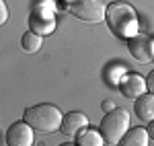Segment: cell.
<instances>
[{
    "label": "cell",
    "mask_w": 154,
    "mask_h": 146,
    "mask_svg": "<svg viewBox=\"0 0 154 146\" xmlns=\"http://www.w3.org/2000/svg\"><path fill=\"white\" fill-rule=\"evenodd\" d=\"M105 21L109 23V29L117 37H130L138 35V12L128 2H111L107 6Z\"/></svg>",
    "instance_id": "6da1fadb"
},
{
    "label": "cell",
    "mask_w": 154,
    "mask_h": 146,
    "mask_svg": "<svg viewBox=\"0 0 154 146\" xmlns=\"http://www.w3.org/2000/svg\"><path fill=\"white\" fill-rule=\"evenodd\" d=\"M23 120L35 132H41V134H51L62 128V122H64V113L51 105V103H39V105H31L25 109Z\"/></svg>",
    "instance_id": "7a4b0ae2"
},
{
    "label": "cell",
    "mask_w": 154,
    "mask_h": 146,
    "mask_svg": "<svg viewBox=\"0 0 154 146\" xmlns=\"http://www.w3.org/2000/svg\"><path fill=\"white\" fill-rule=\"evenodd\" d=\"M130 130V113L125 109H115L103 115L99 123V132L107 144H119V140Z\"/></svg>",
    "instance_id": "3957f363"
},
{
    "label": "cell",
    "mask_w": 154,
    "mask_h": 146,
    "mask_svg": "<svg viewBox=\"0 0 154 146\" xmlns=\"http://www.w3.org/2000/svg\"><path fill=\"white\" fill-rule=\"evenodd\" d=\"M68 11L84 23H101L107 17V6L99 0H72Z\"/></svg>",
    "instance_id": "277c9868"
},
{
    "label": "cell",
    "mask_w": 154,
    "mask_h": 146,
    "mask_svg": "<svg viewBox=\"0 0 154 146\" xmlns=\"http://www.w3.org/2000/svg\"><path fill=\"white\" fill-rule=\"evenodd\" d=\"M29 31H33L37 35L45 37V35H51L56 31V14L51 8L48 6H39L35 11L29 14Z\"/></svg>",
    "instance_id": "5b68a950"
},
{
    "label": "cell",
    "mask_w": 154,
    "mask_h": 146,
    "mask_svg": "<svg viewBox=\"0 0 154 146\" xmlns=\"http://www.w3.org/2000/svg\"><path fill=\"white\" fill-rule=\"evenodd\" d=\"M6 146H33L35 142V134H33V128L25 122H14L8 126L6 130Z\"/></svg>",
    "instance_id": "8992f818"
},
{
    "label": "cell",
    "mask_w": 154,
    "mask_h": 146,
    "mask_svg": "<svg viewBox=\"0 0 154 146\" xmlns=\"http://www.w3.org/2000/svg\"><path fill=\"white\" fill-rule=\"evenodd\" d=\"M128 49L134 56V60H138L140 64H146V62L154 60V41L148 39L144 33H138L128 39Z\"/></svg>",
    "instance_id": "52a82bcc"
},
{
    "label": "cell",
    "mask_w": 154,
    "mask_h": 146,
    "mask_svg": "<svg viewBox=\"0 0 154 146\" xmlns=\"http://www.w3.org/2000/svg\"><path fill=\"white\" fill-rule=\"evenodd\" d=\"M119 89H121L123 97L138 99L148 91V85H146V78H144V76H140L138 72H130L119 80Z\"/></svg>",
    "instance_id": "ba28073f"
},
{
    "label": "cell",
    "mask_w": 154,
    "mask_h": 146,
    "mask_svg": "<svg viewBox=\"0 0 154 146\" xmlns=\"http://www.w3.org/2000/svg\"><path fill=\"white\" fill-rule=\"evenodd\" d=\"M88 128V117L84 115L82 111H70L64 115V122L60 132L66 136V138H78V134Z\"/></svg>",
    "instance_id": "9c48e42d"
},
{
    "label": "cell",
    "mask_w": 154,
    "mask_h": 146,
    "mask_svg": "<svg viewBox=\"0 0 154 146\" xmlns=\"http://www.w3.org/2000/svg\"><path fill=\"white\" fill-rule=\"evenodd\" d=\"M134 113H136V117L138 120H142V122H152L154 120V95L152 93H144L142 97L136 99V103H134Z\"/></svg>",
    "instance_id": "30bf717a"
},
{
    "label": "cell",
    "mask_w": 154,
    "mask_h": 146,
    "mask_svg": "<svg viewBox=\"0 0 154 146\" xmlns=\"http://www.w3.org/2000/svg\"><path fill=\"white\" fill-rule=\"evenodd\" d=\"M148 144H150L148 128H130L128 134L119 140L117 146H148Z\"/></svg>",
    "instance_id": "8fae6325"
},
{
    "label": "cell",
    "mask_w": 154,
    "mask_h": 146,
    "mask_svg": "<svg viewBox=\"0 0 154 146\" xmlns=\"http://www.w3.org/2000/svg\"><path fill=\"white\" fill-rule=\"evenodd\" d=\"M103 136H101V132L99 130H91V128H86V130H82L80 134H78V138H76V144L78 146H103Z\"/></svg>",
    "instance_id": "7c38bea8"
},
{
    "label": "cell",
    "mask_w": 154,
    "mask_h": 146,
    "mask_svg": "<svg viewBox=\"0 0 154 146\" xmlns=\"http://www.w3.org/2000/svg\"><path fill=\"white\" fill-rule=\"evenodd\" d=\"M41 43H43V39L41 35H37L33 31H27L23 37H21V48L27 51V54H35L41 49Z\"/></svg>",
    "instance_id": "4fadbf2b"
},
{
    "label": "cell",
    "mask_w": 154,
    "mask_h": 146,
    "mask_svg": "<svg viewBox=\"0 0 154 146\" xmlns=\"http://www.w3.org/2000/svg\"><path fill=\"white\" fill-rule=\"evenodd\" d=\"M6 21H8V6H6L4 0H0V23L4 25Z\"/></svg>",
    "instance_id": "5bb4252c"
},
{
    "label": "cell",
    "mask_w": 154,
    "mask_h": 146,
    "mask_svg": "<svg viewBox=\"0 0 154 146\" xmlns=\"http://www.w3.org/2000/svg\"><path fill=\"white\" fill-rule=\"evenodd\" d=\"M146 85H148V91L154 95V70H150V74L146 76Z\"/></svg>",
    "instance_id": "9a60e30c"
},
{
    "label": "cell",
    "mask_w": 154,
    "mask_h": 146,
    "mask_svg": "<svg viewBox=\"0 0 154 146\" xmlns=\"http://www.w3.org/2000/svg\"><path fill=\"white\" fill-rule=\"evenodd\" d=\"M103 109H105V113L113 111L115 109V103H113V101H105V103H103Z\"/></svg>",
    "instance_id": "2e32d148"
},
{
    "label": "cell",
    "mask_w": 154,
    "mask_h": 146,
    "mask_svg": "<svg viewBox=\"0 0 154 146\" xmlns=\"http://www.w3.org/2000/svg\"><path fill=\"white\" fill-rule=\"evenodd\" d=\"M148 136H150V140L154 142V120L148 123Z\"/></svg>",
    "instance_id": "e0dca14e"
},
{
    "label": "cell",
    "mask_w": 154,
    "mask_h": 146,
    "mask_svg": "<svg viewBox=\"0 0 154 146\" xmlns=\"http://www.w3.org/2000/svg\"><path fill=\"white\" fill-rule=\"evenodd\" d=\"M60 146H78V144H70V142H64V144H60Z\"/></svg>",
    "instance_id": "ac0fdd59"
}]
</instances>
